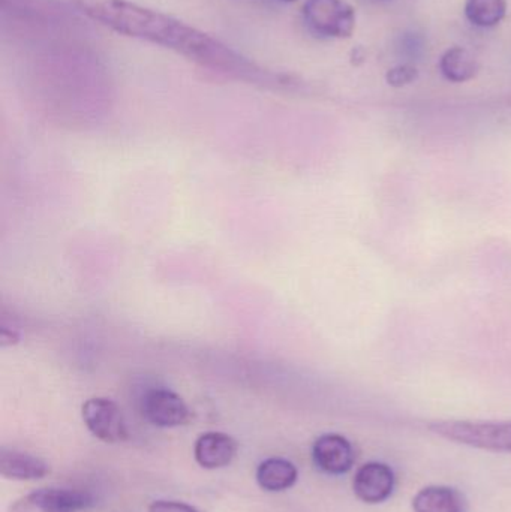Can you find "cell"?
<instances>
[{"mask_svg": "<svg viewBox=\"0 0 511 512\" xmlns=\"http://www.w3.org/2000/svg\"><path fill=\"white\" fill-rule=\"evenodd\" d=\"M0 474L8 480H41L50 474V466L41 457L2 448L0 450Z\"/></svg>", "mask_w": 511, "mask_h": 512, "instance_id": "10", "label": "cell"}, {"mask_svg": "<svg viewBox=\"0 0 511 512\" xmlns=\"http://www.w3.org/2000/svg\"><path fill=\"white\" fill-rule=\"evenodd\" d=\"M353 490L357 499L365 504H383L395 490V472L386 463H366L356 472Z\"/></svg>", "mask_w": 511, "mask_h": 512, "instance_id": "7", "label": "cell"}, {"mask_svg": "<svg viewBox=\"0 0 511 512\" xmlns=\"http://www.w3.org/2000/svg\"><path fill=\"white\" fill-rule=\"evenodd\" d=\"M149 512H200L192 505L176 501H156L149 507Z\"/></svg>", "mask_w": 511, "mask_h": 512, "instance_id": "17", "label": "cell"}, {"mask_svg": "<svg viewBox=\"0 0 511 512\" xmlns=\"http://www.w3.org/2000/svg\"><path fill=\"white\" fill-rule=\"evenodd\" d=\"M440 71L450 83H467L479 74L480 63L467 48L455 45L441 56Z\"/></svg>", "mask_w": 511, "mask_h": 512, "instance_id": "12", "label": "cell"}, {"mask_svg": "<svg viewBox=\"0 0 511 512\" xmlns=\"http://www.w3.org/2000/svg\"><path fill=\"white\" fill-rule=\"evenodd\" d=\"M83 14L119 35L152 42L225 74H258L254 62L209 33L131 0H71Z\"/></svg>", "mask_w": 511, "mask_h": 512, "instance_id": "1", "label": "cell"}, {"mask_svg": "<svg viewBox=\"0 0 511 512\" xmlns=\"http://www.w3.org/2000/svg\"><path fill=\"white\" fill-rule=\"evenodd\" d=\"M429 430L465 447L511 453V421H435Z\"/></svg>", "mask_w": 511, "mask_h": 512, "instance_id": "2", "label": "cell"}, {"mask_svg": "<svg viewBox=\"0 0 511 512\" xmlns=\"http://www.w3.org/2000/svg\"><path fill=\"white\" fill-rule=\"evenodd\" d=\"M507 15V0H467L465 17L473 26L492 29L503 23Z\"/></svg>", "mask_w": 511, "mask_h": 512, "instance_id": "14", "label": "cell"}, {"mask_svg": "<svg viewBox=\"0 0 511 512\" xmlns=\"http://www.w3.org/2000/svg\"><path fill=\"white\" fill-rule=\"evenodd\" d=\"M312 459L320 471L329 475H344L353 468L356 454L347 438L327 433L314 442Z\"/></svg>", "mask_w": 511, "mask_h": 512, "instance_id": "8", "label": "cell"}, {"mask_svg": "<svg viewBox=\"0 0 511 512\" xmlns=\"http://www.w3.org/2000/svg\"><path fill=\"white\" fill-rule=\"evenodd\" d=\"M281 2L291 3V2H297V0H281Z\"/></svg>", "mask_w": 511, "mask_h": 512, "instance_id": "18", "label": "cell"}, {"mask_svg": "<svg viewBox=\"0 0 511 512\" xmlns=\"http://www.w3.org/2000/svg\"><path fill=\"white\" fill-rule=\"evenodd\" d=\"M414 512H465L464 496L452 487L431 486L413 499Z\"/></svg>", "mask_w": 511, "mask_h": 512, "instance_id": "11", "label": "cell"}, {"mask_svg": "<svg viewBox=\"0 0 511 512\" xmlns=\"http://www.w3.org/2000/svg\"><path fill=\"white\" fill-rule=\"evenodd\" d=\"M93 498L86 492L68 489H41L18 499L9 512H80L92 507Z\"/></svg>", "mask_w": 511, "mask_h": 512, "instance_id": "5", "label": "cell"}, {"mask_svg": "<svg viewBox=\"0 0 511 512\" xmlns=\"http://www.w3.org/2000/svg\"><path fill=\"white\" fill-rule=\"evenodd\" d=\"M237 450L236 439L225 433L210 432L197 439L194 456L201 468L221 469L233 462Z\"/></svg>", "mask_w": 511, "mask_h": 512, "instance_id": "9", "label": "cell"}, {"mask_svg": "<svg viewBox=\"0 0 511 512\" xmlns=\"http://www.w3.org/2000/svg\"><path fill=\"white\" fill-rule=\"evenodd\" d=\"M303 21L315 35L347 39L356 30V9L347 0H306Z\"/></svg>", "mask_w": 511, "mask_h": 512, "instance_id": "3", "label": "cell"}, {"mask_svg": "<svg viewBox=\"0 0 511 512\" xmlns=\"http://www.w3.org/2000/svg\"><path fill=\"white\" fill-rule=\"evenodd\" d=\"M299 472L293 463L279 457L264 460L257 469V481L266 492H284L296 484Z\"/></svg>", "mask_w": 511, "mask_h": 512, "instance_id": "13", "label": "cell"}, {"mask_svg": "<svg viewBox=\"0 0 511 512\" xmlns=\"http://www.w3.org/2000/svg\"><path fill=\"white\" fill-rule=\"evenodd\" d=\"M417 78H419V69L411 62L399 63V65L390 68L386 74L387 84L395 87V89L410 86L414 81H417Z\"/></svg>", "mask_w": 511, "mask_h": 512, "instance_id": "16", "label": "cell"}, {"mask_svg": "<svg viewBox=\"0 0 511 512\" xmlns=\"http://www.w3.org/2000/svg\"><path fill=\"white\" fill-rule=\"evenodd\" d=\"M396 51L407 62L414 63L416 60L422 59L426 53L425 36L416 30H407V32L401 33L396 41Z\"/></svg>", "mask_w": 511, "mask_h": 512, "instance_id": "15", "label": "cell"}, {"mask_svg": "<svg viewBox=\"0 0 511 512\" xmlns=\"http://www.w3.org/2000/svg\"><path fill=\"white\" fill-rule=\"evenodd\" d=\"M143 417L153 426L180 427L191 421V411L182 397L168 388H152L141 399Z\"/></svg>", "mask_w": 511, "mask_h": 512, "instance_id": "6", "label": "cell"}, {"mask_svg": "<svg viewBox=\"0 0 511 512\" xmlns=\"http://www.w3.org/2000/svg\"><path fill=\"white\" fill-rule=\"evenodd\" d=\"M84 424L99 441L117 444L128 438L122 411L113 400L105 397H92L81 408Z\"/></svg>", "mask_w": 511, "mask_h": 512, "instance_id": "4", "label": "cell"}]
</instances>
